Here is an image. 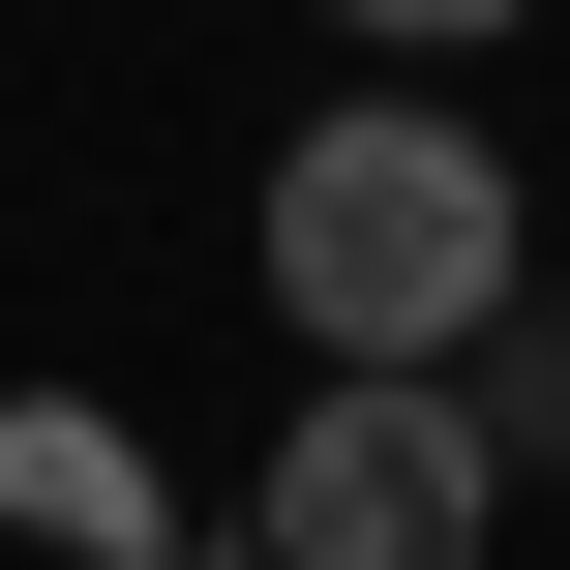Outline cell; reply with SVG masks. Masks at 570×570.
<instances>
[{
  "mask_svg": "<svg viewBox=\"0 0 570 570\" xmlns=\"http://www.w3.org/2000/svg\"><path fill=\"white\" fill-rule=\"evenodd\" d=\"M481 511H511V451L451 391H301V451H271V570H481Z\"/></svg>",
  "mask_w": 570,
  "mask_h": 570,
  "instance_id": "2",
  "label": "cell"
},
{
  "mask_svg": "<svg viewBox=\"0 0 570 570\" xmlns=\"http://www.w3.org/2000/svg\"><path fill=\"white\" fill-rule=\"evenodd\" d=\"M511 271H541V210H511L481 120L331 90V120L271 150V301H301L331 391H481V361H511Z\"/></svg>",
  "mask_w": 570,
  "mask_h": 570,
  "instance_id": "1",
  "label": "cell"
}]
</instances>
